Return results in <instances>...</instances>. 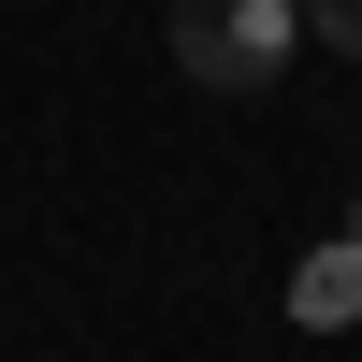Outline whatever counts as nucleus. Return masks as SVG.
<instances>
[{
    "instance_id": "f257e3e1",
    "label": "nucleus",
    "mask_w": 362,
    "mask_h": 362,
    "mask_svg": "<svg viewBox=\"0 0 362 362\" xmlns=\"http://www.w3.org/2000/svg\"><path fill=\"white\" fill-rule=\"evenodd\" d=\"M305 44V0H174V73L189 87H276Z\"/></svg>"
},
{
    "instance_id": "f03ea898",
    "label": "nucleus",
    "mask_w": 362,
    "mask_h": 362,
    "mask_svg": "<svg viewBox=\"0 0 362 362\" xmlns=\"http://www.w3.org/2000/svg\"><path fill=\"white\" fill-rule=\"evenodd\" d=\"M290 319H305V334H348V319H362V232H348V247H319L305 276H290Z\"/></svg>"
},
{
    "instance_id": "7ed1b4c3",
    "label": "nucleus",
    "mask_w": 362,
    "mask_h": 362,
    "mask_svg": "<svg viewBox=\"0 0 362 362\" xmlns=\"http://www.w3.org/2000/svg\"><path fill=\"white\" fill-rule=\"evenodd\" d=\"M305 29H319L334 58H362V0H305Z\"/></svg>"
}]
</instances>
